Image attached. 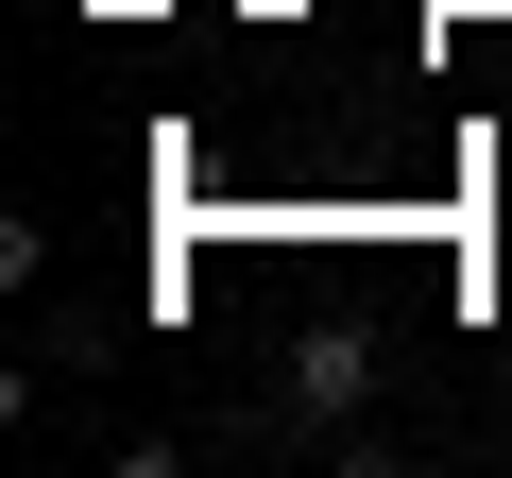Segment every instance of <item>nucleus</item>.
Here are the masks:
<instances>
[{"label":"nucleus","mask_w":512,"mask_h":478,"mask_svg":"<svg viewBox=\"0 0 512 478\" xmlns=\"http://www.w3.org/2000/svg\"><path fill=\"white\" fill-rule=\"evenodd\" d=\"M359 393H376V342L359 325H308L291 342V393L256 410V444H325V427H359Z\"/></svg>","instance_id":"obj_1"}]
</instances>
